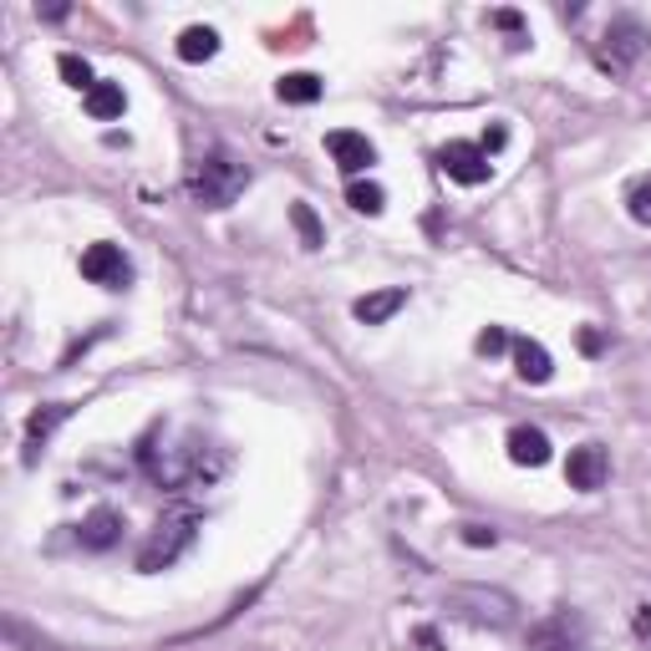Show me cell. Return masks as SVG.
Returning <instances> with one entry per match:
<instances>
[{"mask_svg":"<svg viewBox=\"0 0 651 651\" xmlns=\"http://www.w3.org/2000/svg\"><path fill=\"white\" fill-rule=\"evenodd\" d=\"M606 474H611V459L601 443H585L565 459V484L580 488V494H595V488L606 484Z\"/></svg>","mask_w":651,"mask_h":651,"instance_id":"obj_7","label":"cell"},{"mask_svg":"<svg viewBox=\"0 0 651 651\" xmlns=\"http://www.w3.org/2000/svg\"><path fill=\"white\" fill-rule=\"evenodd\" d=\"M499 534L488 530V524H463V545H474V549H484V545H494Z\"/></svg>","mask_w":651,"mask_h":651,"instance_id":"obj_23","label":"cell"},{"mask_svg":"<svg viewBox=\"0 0 651 651\" xmlns=\"http://www.w3.org/2000/svg\"><path fill=\"white\" fill-rule=\"evenodd\" d=\"M214 51H220V31L214 26H189L178 36V57L184 61H209Z\"/></svg>","mask_w":651,"mask_h":651,"instance_id":"obj_15","label":"cell"},{"mask_svg":"<svg viewBox=\"0 0 651 651\" xmlns=\"http://www.w3.org/2000/svg\"><path fill=\"white\" fill-rule=\"evenodd\" d=\"M514 371L519 377H524V382H549V377H555V362H549V352L545 346H540V341H514Z\"/></svg>","mask_w":651,"mask_h":651,"instance_id":"obj_11","label":"cell"},{"mask_svg":"<svg viewBox=\"0 0 651 651\" xmlns=\"http://www.w3.org/2000/svg\"><path fill=\"white\" fill-rule=\"evenodd\" d=\"M504 346H509V336H504L499 326H488V331H478V352H484V356H499Z\"/></svg>","mask_w":651,"mask_h":651,"instance_id":"obj_21","label":"cell"},{"mask_svg":"<svg viewBox=\"0 0 651 651\" xmlns=\"http://www.w3.org/2000/svg\"><path fill=\"white\" fill-rule=\"evenodd\" d=\"M641 46H647V31H641L637 15H616L606 26V36H601V67L606 72H626L641 57Z\"/></svg>","mask_w":651,"mask_h":651,"instance_id":"obj_4","label":"cell"},{"mask_svg":"<svg viewBox=\"0 0 651 651\" xmlns=\"http://www.w3.org/2000/svg\"><path fill=\"white\" fill-rule=\"evenodd\" d=\"M509 459L519 469H540V463H549V438L540 428H514L509 433Z\"/></svg>","mask_w":651,"mask_h":651,"instance_id":"obj_12","label":"cell"},{"mask_svg":"<svg viewBox=\"0 0 651 651\" xmlns=\"http://www.w3.org/2000/svg\"><path fill=\"white\" fill-rule=\"evenodd\" d=\"M72 413L67 402H51V407H42V413H31V423H26V433H31V448H42L46 438H51V428H57L61 417Z\"/></svg>","mask_w":651,"mask_h":651,"instance_id":"obj_17","label":"cell"},{"mask_svg":"<svg viewBox=\"0 0 651 651\" xmlns=\"http://www.w3.org/2000/svg\"><path fill=\"white\" fill-rule=\"evenodd\" d=\"M488 26L509 31V36H524V15H519V11H494V15H488Z\"/></svg>","mask_w":651,"mask_h":651,"instance_id":"obj_22","label":"cell"},{"mask_svg":"<svg viewBox=\"0 0 651 651\" xmlns=\"http://www.w3.org/2000/svg\"><path fill=\"white\" fill-rule=\"evenodd\" d=\"M87 113L97 122H113L128 113V92H122V82H97V87L87 92Z\"/></svg>","mask_w":651,"mask_h":651,"instance_id":"obj_13","label":"cell"},{"mask_svg":"<svg viewBox=\"0 0 651 651\" xmlns=\"http://www.w3.org/2000/svg\"><path fill=\"white\" fill-rule=\"evenodd\" d=\"M275 92H281V103H296V107H311L316 97H321V76L316 72H291L275 82Z\"/></svg>","mask_w":651,"mask_h":651,"instance_id":"obj_14","label":"cell"},{"mask_svg":"<svg viewBox=\"0 0 651 651\" xmlns=\"http://www.w3.org/2000/svg\"><path fill=\"white\" fill-rule=\"evenodd\" d=\"M57 72H61V82H67V87H76V92H92V87H97L92 67H87L82 57H76V51H67V57L57 61Z\"/></svg>","mask_w":651,"mask_h":651,"instance_id":"obj_18","label":"cell"},{"mask_svg":"<svg viewBox=\"0 0 651 651\" xmlns=\"http://www.w3.org/2000/svg\"><path fill=\"white\" fill-rule=\"evenodd\" d=\"M76 540H82V549H113L122 540V514L118 509H92V514L82 519Z\"/></svg>","mask_w":651,"mask_h":651,"instance_id":"obj_9","label":"cell"},{"mask_svg":"<svg viewBox=\"0 0 651 651\" xmlns=\"http://www.w3.org/2000/svg\"><path fill=\"white\" fill-rule=\"evenodd\" d=\"M245 184H250L245 163H235L224 149H209L204 158H193V168H189V193L204 209H229Z\"/></svg>","mask_w":651,"mask_h":651,"instance_id":"obj_2","label":"cell"},{"mask_svg":"<svg viewBox=\"0 0 651 651\" xmlns=\"http://www.w3.org/2000/svg\"><path fill=\"white\" fill-rule=\"evenodd\" d=\"M637 631H641V637H651V606L637 611Z\"/></svg>","mask_w":651,"mask_h":651,"instance_id":"obj_25","label":"cell"},{"mask_svg":"<svg viewBox=\"0 0 651 651\" xmlns=\"http://www.w3.org/2000/svg\"><path fill=\"white\" fill-rule=\"evenodd\" d=\"M626 209H631V220L637 224H651V178H641L637 189L626 193Z\"/></svg>","mask_w":651,"mask_h":651,"instance_id":"obj_20","label":"cell"},{"mask_svg":"<svg viewBox=\"0 0 651 651\" xmlns=\"http://www.w3.org/2000/svg\"><path fill=\"white\" fill-rule=\"evenodd\" d=\"M443 611L448 616H459V622H469V626H494V631L519 622L514 595L494 591V585H453V591L443 595Z\"/></svg>","mask_w":651,"mask_h":651,"instance_id":"obj_3","label":"cell"},{"mask_svg":"<svg viewBox=\"0 0 651 651\" xmlns=\"http://www.w3.org/2000/svg\"><path fill=\"white\" fill-rule=\"evenodd\" d=\"M291 224L300 229V245H306V250H321L326 245V229H321V220H316L311 204H291Z\"/></svg>","mask_w":651,"mask_h":651,"instance_id":"obj_16","label":"cell"},{"mask_svg":"<svg viewBox=\"0 0 651 651\" xmlns=\"http://www.w3.org/2000/svg\"><path fill=\"white\" fill-rule=\"evenodd\" d=\"M199 509H189V504H178V509H168V514L153 524V534H149V545L138 549V570L143 576H158V570H168V565L184 555V549L199 540Z\"/></svg>","mask_w":651,"mask_h":651,"instance_id":"obj_1","label":"cell"},{"mask_svg":"<svg viewBox=\"0 0 651 651\" xmlns=\"http://www.w3.org/2000/svg\"><path fill=\"white\" fill-rule=\"evenodd\" d=\"M438 168H443L453 184H463V189H478L494 163H488V153L478 149V143H448V149L438 153Z\"/></svg>","mask_w":651,"mask_h":651,"instance_id":"obj_6","label":"cell"},{"mask_svg":"<svg viewBox=\"0 0 651 651\" xmlns=\"http://www.w3.org/2000/svg\"><path fill=\"white\" fill-rule=\"evenodd\" d=\"M82 275H87L92 285H107V291H128V285H133V265H128L122 245H107V239L82 250Z\"/></svg>","mask_w":651,"mask_h":651,"instance_id":"obj_5","label":"cell"},{"mask_svg":"<svg viewBox=\"0 0 651 651\" xmlns=\"http://www.w3.org/2000/svg\"><path fill=\"white\" fill-rule=\"evenodd\" d=\"M402 306H407V291H402V285H392V291H371V296H362L352 306V316L362 326H382V321H392Z\"/></svg>","mask_w":651,"mask_h":651,"instance_id":"obj_10","label":"cell"},{"mask_svg":"<svg viewBox=\"0 0 651 651\" xmlns=\"http://www.w3.org/2000/svg\"><path fill=\"white\" fill-rule=\"evenodd\" d=\"M346 204H352L356 214H382V209H387V193L377 189V184H352V189H346Z\"/></svg>","mask_w":651,"mask_h":651,"instance_id":"obj_19","label":"cell"},{"mask_svg":"<svg viewBox=\"0 0 651 651\" xmlns=\"http://www.w3.org/2000/svg\"><path fill=\"white\" fill-rule=\"evenodd\" d=\"M504 138H509V133H504V128H488V133H484V143H478V149H484V153H499V149H504Z\"/></svg>","mask_w":651,"mask_h":651,"instance_id":"obj_24","label":"cell"},{"mask_svg":"<svg viewBox=\"0 0 651 651\" xmlns=\"http://www.w3.org/2000/svg\"><path fill=\"white\" fill-rule=\"evenodd\" d=\"M326 153L336 158L341 174H362L377 163V149L367 143V133H352V128H336V133H326Z\"/></svg>","mask_w":651,"mask_h":651,"instance_id":"obj_8","label":"cell"}]
</instances>
